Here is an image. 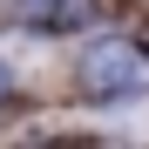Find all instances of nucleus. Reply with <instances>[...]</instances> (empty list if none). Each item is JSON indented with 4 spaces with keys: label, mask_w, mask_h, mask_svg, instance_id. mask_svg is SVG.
<instances>
[{
    "label": "nucleus",
    "mask_w": 149,
    "mask_h": 149,
    "mask_svg": "<svg viewBox=\"0 0 149 149\" xmlns=\"http://www.w3.org/2000/svg\"><path fill=\"white\" fill-rule=\"evenodd\" d=\"M74 81H81V95H129V88L149 81V61L129 41H95L81 54V68H74Z\"/></svg>",
    "instance_id": "nucleus-1"
},
{
    "label": "nucleus",
    "mask_w": 149,
    "mask_h": 149,
    "mask_svg": "<svg viewBox=\"0 0 149 149\" xmlns=\"http://www.w3.org/2000/svg\"><path fill=\"white\" fill-rule=\"evenodd\" d=\"M0 95H7V68H0Z\"/></svg>",
    "instance_id": "nucleus-2"
}]
</instances>
